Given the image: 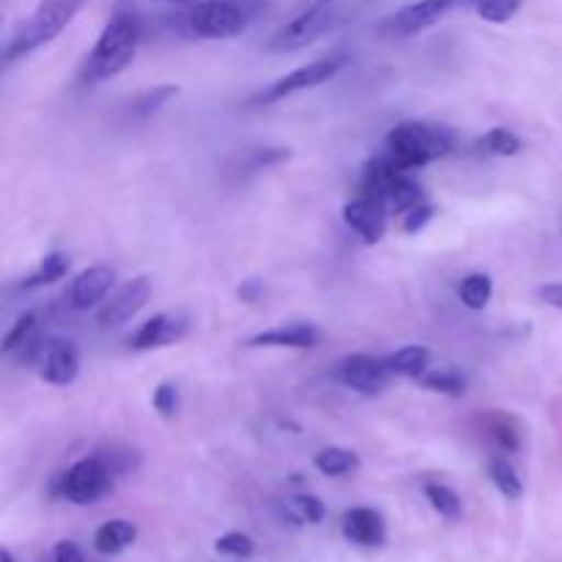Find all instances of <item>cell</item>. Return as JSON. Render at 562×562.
Wrapping results in <instances>:
<instances>
[{
	"instance_id": "obj_1",
	"label": "cell",
	"mask_w": 562,
	"mask_h": 562,
	"mask_svg": "<svg viewBox=\"0 0 562 562\" xmlns=\"http://www.w3.org/2000/svg\"><path fill=\"white\" fill-rule=\"evenodd\" d=\"M137 44H140V20L132 11H115L88 53L80 80L99 82L121 75L135 60Z\"/></svg>"
},
{
	"instance_id": "obj_2",
	"label": "cell",
	"mask_w": 562,
	"mask_h": 562,
	"mask_svg": "<svg viewBox=\"0 0 562 562\" xmlns=\"http://www.w3.org/2000/svg\"><path fill=\"white\" fill-rule=\"evenodd\" d=\"M387 157L401 170L423 168V165L442 159L453 148V132L442 124H426V121H404L387 132Z\"/></svg>"
},
{
	"instance_id": "obj_3",
	"label": "cell",
	"mask_w": 562,
	"mask_h": 562,
	"mask_svg": "<svg viewBox=\"0 0 562 562\" xmlns=\"http://www.w3.org/2000/svg\"><path fill=\"white\" fill-rule=\"evenodd\" d=\"M86 0H38V5L33 9V14L25 22L16 25V31L11 33V38L5 42L3 60L5 64H14L22 55L33 53L42 44H49L71 20H75L77 11L82 9Z\"/></svg>"
},
{
	"instance_id": "obj_4",
	"label": "cell",
	"mask_w": 562,
	"mask_h": 562,
	"mask_svg": "<svg viewBox=\"0 0 562 562\" xmlns=\"http://www.w3.org/2000/svg\"><path fill=\"white\" fill-rule=\"evenodd\" d=\"M362 195L373 198L376 203H382V209L387 214H398L404 217L406 212H412L415 206L423 203V190L415 181L406 176V170H401L393 159L384 154V157L371 159L362 170Z\"/></svg>"
},
{
	"instance_id": "obj_5",
	"label": "cell",
	"mask_w": 562,
	"mask_h": 562,
	"mask_svg": "<svg viewBox=\"0 0 562 562\" xmlns=\"http://www.w3.org/2000/svg\"><path fill=\"white\" fill-rule=\"evenodd\" d=\"M346 64H349V58H346V55H329V58L311 60L307 66H300V69H294V71H289L285 77H280V80L269 82L261 93H256V97L250 99V104H272V102H280V99L291 97V93H300V91H307V88L324 86V82L333 80L338 71H344Z\"/></svg>"
},
{
	"instance_id": "obj_6",
	"label": "cell",
	"mask_w": 562,
	"mask_h": 562,
	"mask_svg": "<svg viewBox=\"0 0 562 562\" xmlns=\"http://www.w3.org/2000/svg\"><path fill=\"white\" fill-rule=\"evenodd\" d=\"M113 467L102 456H88V459L71 464L60 477V497L75 505H91L113 488Z\"/></svg>"
},
{
	"instance_id": "obj_7",
	"label": "cell",
	"mask_w": 562,
	"mask_h": 562,
	"mask_svg": "<svg viewBox=\"0 0 562 562\" xmlns=\"http://www.w3.org/2000/svg\"><path fill=\"white\" fill-rule=\"evenodd\" d=\"M250 22V14L236 0H203L192 5L187 14V25L201 38H231L239 36Z\"/></svg>"
},
{
	"instance_id": "obj_8",
	"label": "cell",
	"mask_w": 562,
	"mask_h": 562,
	"mask_svg": "<svg viewBox=\"0 0 562 562\" xmlns=\"http://www.w3.org/2000/svg\"><path fill=\"white\" fill-rule=\"evenodd\" d=\"M338 20V11L335 3H313L311 9H305L302 14H296L294 20L285 22L278 33L269 42V49L274 53H294V49L307 47V44L316 42L318 36L329 31Z\"/></svg>"
},
{
	"instance_id": "obj_9",
	"label": "cell",
	"mask_w": 562,
	"mask_h": 562,
	"mask_svg": "<svg viewBox=\"0 0 562 562\" xmlns=\"http://www.w3.org/2000/svg\"><path fill=\"white\" fill-rule=\"evenodd\" d=\"M335 376L355 393L373 398V395H382L387 390L393 371H390L387 360H376V357L368 355H349L335 366Z\"/></svg>"
},
{
	"instance_id": "obj_10",
	"label": "cell",
	"mask_w": 562,
	"mask_h": 562,
	"mask_svg": "<svg viewBox=\"0 0 562 562\" xmlns=\"http://www.w3.org/2000/svg\"><path fill=\"white\" fill-rule=\"evenodd\" d=\"M459 3L461 0H417V3H409L404 5V9L395 11V14H390L387 20H384L382 33L398 38L415 36V33H423L431 25H437V22L442 20L448 11H453Z\"/></svg>"
},
{
	"instance_id": "obj_11",
	"label": "cell",
	"mask_w": 562,
	"mask_h": 562,
	"mask_svg": "<svg viewBox=\"0 0 562 562\" xmlns=\"http://www.w3.org/2000/svg\"><path fill=\"white\" fill-rule=\"evenodd\" d=\"M80 373V351L71 340L49 338L38 349V376L55 387H66Z\"/></svg>"
},
{
	"instance_id": "obj_12",
	"label": "cell",
	"mask_w": 562,
	"mask_h": 562,
	"mask_svg": "<svg viewBox=\"0 0 562 562\" xmlns=\"http://www.w3.org/2000/svg\"><path fill=\"white\" fill-rule=\"evenodd\" d=\"M148 296H151V280L146 274L124 283L104 302L102 311L97 313L99 327H121V324H126L132 316H137L146 307Z\"/></svg>"
},
{
	"instance_id": "obj_13",
	"label": "cell",
	"mask_w": 562,
	"mask_h": 562,
	"mask_svg": "<svg viewBox=\"0 0 562 562\" xmlns=\"http://www.w3.org/2000/svg\"><path fill=\"white\" fill-rule=\"evenodd\" d=\"M187 329H190V318L184 313H157L146 324H140V329L130 338V346L135 351L162 349V346H170L184 338Z\"/></svg>"
},
{
	"instance_id": "obj_14",
	"label": "cell",
	"mask_w": 562,
	"mask_h": 562,
	"mask_svg": "<svg viewBox=\"0 0 562 562\" xmlns=\"http://www.w3.org/2000/svg\"><path fill=\"white\" fill-rule=\"evenodd\" d=\"M113 283L115 272L110 267H102V263L88 267L69 283V289H66V302H69L71 311H88V307H93L97 302H102L104 296L110 294Z\"/></svg>"
},
{
	"instance_id": "obj_15",
	"label": "cell",
	"mask_w": 562,
	"mask_h": 562,
	"mask_svg": "<svg viewBox=\"0 0 562 562\" xmlns=\"http://www.w3.org/2000/svg\"><path fill=\"white\" fill-rule=\"evenodd\" d=\"M387 217L382 203H376L373 198H357V201H349L344 206V220L357 236H360L366 245H376L382 241L384 231H387Z\"/></svg>"
},
{
	"instance_id": "obj_16",
	"label": "cell",
	"mask_w": 562,
	"mask_h": 562,
	"mask_svg": "<svg viewBox=\"0 0 562 562\" xmlns=\"http://www.w3.org/2000/svg\"><path fill=\"white\" fill-rule=\"evenodd\" d=\"M340 530H344L346 541L357 543L362 549H379L387 541V527L379 510L373 508H351L344 514L340 521Z\"/></svg>"
},
{
	"instance_id": "obj_17",
	"label": "cell",
	"mask_w": 562,
	"mask_h": 562,
	"mask_svg": "<svg viewBox=\"0 0 562 562\" xmlns=\"http://www.w3.org/2000/svg\"><path fill=\"white\" fill-rule=\"evenodd\" d=\"M322 333L307 322H291L280 324V327L258 333L247 340L250 349H261V346H274V349H316Z\"/></svg>"
},
{
	"instance_id": "obj_18",
	"label": "cell",
	"mask_w": 562,
	"mask_h": 562,
	"mask_svg": "<svg viewBox=\"0 0 562 562\" xmlns=\"http://www.w3.org/2000/svg\"><path fill=\"white\" fill-rule=\"evenodd\" d=\"M135 541L137 527L126 519H113L104 521V525L99 527L97 536H93V549H97L99 554H104V558H110V554L124 552V549L132 547Z\"/></svg>"
},
{
	"instance_id": "obj_19",
	"label": "cell",
	"mask_w": 562,
	"mask_h": 562,
	"mask_svg": "<svg viewBox=\"0 0 562 562\" xmlns=\"http://www.w3.org/2000/svg\"><path fill=\"white\" fill-rule=\"evenodd\" d=\"M313 467L327 477H346L360 470V456L346 448H324L313 456Z\"/></svg>"
},
{
	"instance_id": "obj_20",
	"label": "cell",
	"mask_w": 562,
	"mask_h": 562,
	"mask_svg": "<svg viewBox=\"0 0 562 562\" xmlns=\"http://www.w3.org/2000/svg\"><path fill=\"white\" fill-rule=\"evenodd\" d=\"M387 366L393 371V376L423 379V373L431 366V351L426 346H404V349L387 357Z\"/></svg>"
},
{
	"instance_id": "obj_21",
	"label": "cell",
	"mask_w": 562,
	"mask_h": 562,
	"mask_svg": "<svg viewBox=\"0 0 562 562\" xmlns=\"http://www.w3.org/2000/svg\"><path fill=\"white\" fill-rule=\"evenodd\" d=\"M483 428H486L488 437H492L505 453H516V450L521 448L519 423L510 415H505V412H488L486 420H483Z\"/></svg>"
},
{
	"instance_id": "obj_22",
	"label": "cell",
	"mask_w": 562,
	"mask_h": 562,
	"mask_svg": "<svg viewBox=\"0 0 562 562\" xmlns=\"http://www.w3.org/2000/svg\"><path fill=\"white\" fill-rule=\"evenodd\" d=\"M488 477L497 486V492L508 499H519L521 492H525V483H521L519 472H516V467L505 456H492V461H488Z\"/></svg>"
},
{
	"instance_id": "obj_23",
	"label": "cell",
	"mask_w": 562,
	"mask_h": 562,
	"mask_svg": "<svg viewBox=\"0 0 562 562\" xmlns=\"http://www.w3.org/2000/svg\"><path fill=\"white\" fill-rule=\"evenodd\" d=\"M420 382L431 393L450 395V398H461L467 393V376L456 368H434V371L423 373Z\"/></svg>"
},
{
	"instance_id": "obj_24",
	"label": "cell",
	"mask_w": 562,
	"mask_h": 562,
	"mask_svg": "<svg viewBox=\"0 0 562 562\" xmlns=\"http://www.w3.org/2000/svg\"><path fill=\"white\" fill-rule=\"evenodd\" d=\"M492 294H494V283L492 278L483 272L467 274L459 285L461 302H464V307H470V311H483V307L492 302Z\"/></svg>"
},
{
	"instance_id": "obj_25",
	"label": "cell",
	"mask_w": 562,
	"mask_h": 562,
	"mask_svg": "<svg viewBox=\"0 0 562 562\" xmlns=\"http://www.w3.org/2000/svg\"><path fill=\"white\" fill-rule=\"evenodd\" d=\"M423 494H426V499L431 503V508L437 510L439 516H445V519L456 521L461 519V514H464V508H461V497L453 492V488L445 486V483L428 481L426 486H423Z\"/></svg>"
},
{
	"instance_id": "obj_26",
	"label": "cell",
	"mask_w": 562,
	"mask_h": 562,
	"mask_svg": "<svg viewBox=\"0 0 562 562\" xmlns=\"http://www.w3.org/2000/svg\"><path fill=\"white\" fill-rule=\"evenodd\" d=\"M69 272V256L66 252H47V256L42 258V263H38L36 272L31 274V278L25 280V289H38V285H49L55 283V280H60L64 274Z\"/></svg>"
},
{
	"instance_id": "obj_27",
	"label": "cell",
	"mask_w": 562,
	"mask_h": 562,
	"mask_svg": "<svg viewBox=\"0 0 562 562\" xmlns=\"http://www.w3.org/2000/svg\"><path fill=\"white\" fill-rule=\"evenodd\" d=\"M477 148L486 154H494V157H516L521 151V140L505 126H494L486 135L477 140Z\"/></svg>"
},
{
	"instance_id": "obj_28",
	"label": "cell",
	"mask_w": 562,
	"mask_h": 562,
	"mask_svg": "<svg viewBox=\"0 0 562 562\" xmlns=\"http://www.w3.org/2000/svg\"><path fill=\"white\" fill-rule=\"evenodd\" d=\"M472 9L477 11V16L494 25H503L516 16V11L521 9V0H467Z\"/></svg>"
},
{
	"instance_id": "obj_29",
	"label": "cell",
	"mask_w": 562,
	"mask_h": 562,
	"mask_svg": "<svg viewBox=\"0 0 562 562\" xmlns=\"http://www.w3.org/2000/svg\"><path fill=\"white\" fill-rule=\"evenodd\" d=\"M289 514L294 516V521L300 525H318L327 516V508L318 497L313 494H296V497L289 499Z\"/></svg>"
},
{
	"instance_id": "obj_30",
	"label": "cell",
	"mask_w": 562,
	"mask_h": 562,
	"mask_svg": "<svg viewBox=\"0 0 562 562\" xmlns=\"http://www.w3.org/2000/svg\"><path fill=\"white\" fill-rule=\"evenodd\" d=\"M36 322H38V316L31 311V313H25V316H22L14 327H11V333L5 335V340H3L5 355L22 349V346H31L33 333H36Z\"/></svg>"
},
{
	"instance_id": "obj_31",
	"label": "cell",
	"mask_w": 562,
	"mask_h": 562,
	"mask_svg": "<svg viewBox=\"0 0 562 562\" xmlns=\"http://www.w3.org/2000/svg\"><path fill=\"white\" fill-rule=\"evenodd\" d=\"M214 549H217L220 554H225V558L245 560L256 552V543H252V538L245 536V532H228V536L217 538Z\"/></svg>"
},
{
	"instance_id": "obj_32",
	"label": "cell",
	"mask_w": 562,
	"mask_h": 562,
	"mask_svg": "<svg viewBox=\"0 0 562 562\" xmlns=\"http://www.w3.org/2000/svg\"><path fill=\"white\" fill-rule=\"evenodd\" d=\"M151 404L162 417H173L179 412V387L173 382H162L154 390Z\"/></svg>"
},
{
	"instance_id": "obj_33",
	"label": "cell",
	"mask_w": 562,
	"mask_h": 562,
	"mask_svg": "<svg viewBox=\"0 0 562 562\" xmlns=\"http://www.w3.org/2000/svg\"><path fill=\"white\" fill-rule=\"evenodd\" d=\"M431 217L434 209L428 206V203H420V206H415L412 212H406L404 217H401V228H404L406 234H420V231L431 223Z\"/></svg>"
},
{
	"instance_id": "obj_34",
	"label": "cell",
	"mask_w": 562,
	"mask_h": 562,
	"mask_svg": "<svg viewBox=\"0 0 562 562\" xmlns=\"http://www.w3.org/2000/svg\"><path fill=\"white\" fill-rule=\"evenodd\" d=\"M176 93H179V88H173V86H165V88H157V91H151V93H146V97L140 99V102H137V113H151V110H157V108H162L165 102H168L170 97H176Z\"/></svg>"
},
{
	"instance_id": "obj_35",
	"label": "cell",
	"mask_w": 562,
	"mask_h": 562,
	"mask_svg": "<svg viewBox=\"0 0 562 562\" xmlns=\"http://www.w3.org/2000/svg\"><path fill=\"white\" fill-rule=\"evenodd\" d=\"M53 560L55 562H86V558H82V549L77 547L75 541H58V543H55Z\"/></svg>"
},
{
	"instance_id": "obj_36",
	"label": "cell",
	"mask_w": 562,
	"mask_h": 562,
	"mask_svg": "<svg viewBox=\"0 0 562 562\" xmlns=\"http://www.w3.org/2000/svg\"><path fill=\"white\" fill-rule=\"evenodd\" d=\"M538 300L547 302V305L552 307H560L562 311V280H558V283L538 285Z\"/></svg>"
},
{
	"instance_id": "obj_37",
	"label": "cell",
	"mask_w": 562,
	"mask_h": 562,
	"mask_svg": "<svg viewBox=\"0 0 562 562\" xmlns=\"http://www.w3.org/2000/svg\"><path fill=\"white\" fill-rule=\"evenodd\" d=\"M263 285L258 283V280H247L245 285H239V300L241 302H256L258 296H261Z\"/></svg>"
},
{
	"instance_id": "obj_38",
	"label": "cell",
	"mask_w": 562,
	"mask_h": 562,
	"mask_svg": "<svg viewBox=\"0 0 562 562\" xmlns=\"http://www.w3.org/2000/svg\"><path fill=\"white\" fill-rule=\"evenodd\" d=\"M0 562H14V558H11V552H5L3 549V552H0Z\"/></svg>"
},
{
	"instance_id": "obj_39",
	"label": "cell",
	"mask_w": 562,
	"mask_h": 562,
	"mask_svg": "<svg viewBox=\"0 0 562 562\" xmlns=\"http://www.w3.org/2000/svg\"><path fill=\"white\" fill-rule=\"evenodd\" d=\"M311 3H335V0H311Z\"/></svg>"
},
{
	"instance_id": "obj_40",
	"label": "cell",
	"mask_w": 562,
	"mask_h": 562,
	"mask_svg": "<svg viewBox=\"0 0 562 562\" xmlns=\"http://www.w3.org/2000/svg\"><path fill=\"white\" fill-rule=\"evenodd\" d=\"M170 3H181V0H170Z\"/></svg>"
}]
</instances>
